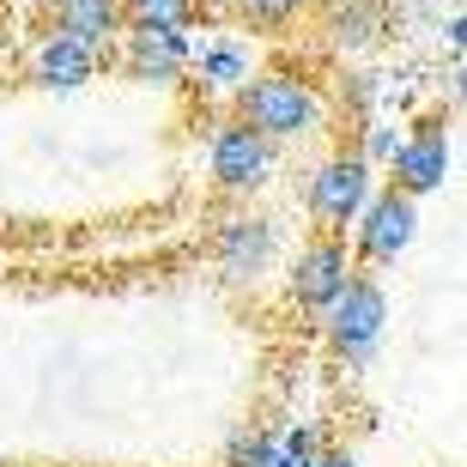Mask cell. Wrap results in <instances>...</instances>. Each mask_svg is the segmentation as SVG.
Listing matches in <instances>:
<instances>
[{"label":"cell","mask_w":467,"mask_h":467,"mask_svg":"<svg viewBox=\"0 0 467 467\" xmlns=\"http://www.w3.org/2000/svg\"><path fill=\"white\" fill-rule=\"evenodd\" d=\"M455 116H425L413 134H400V146L389 152V189L407 194V201H425V194H443L455 176Z\"/></svg>","instance_id":"8992f818"},{"label":"cell","mask_w":467,"mask_h":467,"mask_svg":"<svg viewBox=\"0 0 467 467\" xmlns=\"http://www.w3.org/2000/svg\"><path fill=\"white\" fill-rule=\"evenodd\" d=\"M352 274H358V267H352L347 237H322V231H310V237L297 243L292 267H285V304L322 322V310H328L334 297L347 292Z\"/></svg>","instance_id":"ba28073f"},{"label":"cell","mask_w":467,"mask_h":467,"mask_svg":"<svg viewBox=\"0 0 467 467\" xmlns=\"http://www.w3.org/2000/svg\"><path fill=\"white\" fill-rule=\"evenodd\" d=\"M347 237H352L347 249H352V267H358V274L389 267V261H400L407 249H413V237H419V207L407 201V194H395L389 182H382V189L364 201V213L352 219Z\"/></svg>","instance_id":"52a82bcc"},{"label":"cell","mask_w":467,"mask_h":467,"mask_svg":"<svg viewBox=\"0 0 467 467\" xmlns=\"http://www.w3.org/2000/svg\"><path fill=\"white\" fill-rule=\"evenodd\" d=\"M274 467H310V462H297V455H274Z\"/></svg>","instance_id":"d6986e66"},{"label":"cell","mask_w":467,"mask_h":467,"mask_svg":"<svg viewBox=\"0 0 467 467\" xmlns=\"http://www.w3.org/2000/svg\"><path fill=\"white\" fill-rule=\"evenodd\" d=\"M274 455H279V437L267 425H243L225 443V467H274Z\"/></svg>","instance_id":"9a60e30c"},{"label":"cell","mask_w":467,"mask_h":467,"mask_svg":"<svg viewBox=\"0 0 467 467\" xmlns=\"http://www.w3.org/2000/svg\"><path fill=\"white\" fill-rule=\"evenodd\" d=\"M316 450H322V431H310V425H292V431L279 437V455H297V462H316Z\"/></svg>","instance_id":"e0dca14e"},{"label":"cell","mask_w":467,"mask_h":467,"mask_svg":"<svg viewBox=\"0 0 467 467\" xmlns=\"http://www.w3.org/2000/svg\"><path fill=\"white\" fill-rule=\"evenodd\" d=\"M116 61L128 79L140 86H182L194 61L189 31H158V25H121L116 36Z\"/></svg>","instance_id":"9c48e42d"},{"label":"cell","mask_w":467,"mask_h":467,"mask_svg":"<svg viewBox=\"0 0 467 467\" xmlns=\"http://www.w3.org/2000/svg\"><path fill=\"white\" fill-rule=\"evenodd\" d=\"M310 467H358V455H352V450H340V443H322Z\"/></svg>","instance_id":"ac0fdd59"},{"label":"cell","mask_w":467,"mask_h":467,"mask_svg":"<svg viewBox=\"0 0 467 467\" xmlns=\"http://www.w3.org/2000/svg\"><path fill=\"white\" fill-rule=\"evenodd\" d=\"M370 194H377V171L358 158V146H334V152L310 171V182H304L310 231H322V237H347Z\"/></svg>","instance_id":"7a4b0ae2"},{"label":"cell","mask_w":467,"mask_h":467,"mask_svg":"<svg viewBox=\"0 0 467 467\" xmlns=\"http://www.w3.org/2000/svg\"><path fill=\"white\" fill-rule=\"evenodd\" d=\"M98 73H104V55L86 49V43H73V36L49 31L31 49V86L36 91H86Z\"/></svg>","instance_id":"30bf717a"},{"label":"cell","mask_w":467,"mask_h":467,"mask_svg":"<svg viewBox=\"0 0 467 467\" xmlns=\"http://www.w3.org/2000/svg\"><path fill=\"white\" fill-rule=\"evenodd\" d=\"M55 36H73V43L109 55L121 36V0H55Z\"/></svg>","instance_id":"4fadbf2b"},{"label":"cell","mask_w":467,"mask_h":467,"mask_svg":"<svg viewBox=\"0 0 467 467\" xmlns=\"http://www.w3.org/2000/svg\"><path fill=\"white\" fill-rule=\"evenodd\" d=\"M279 171V146L255 134V128H243L237 116H225L213 128L207 140V176H213V194H225V201H249L274 182Z\"/></svg>","instance_id":"277c9868"},{"label":"cell","mask_w":467,"mask_h":467,"mask_svg":"<svg viewBox=\"0 0 467 467\" xmlns=\"http://www.w3.org/2000/svg\"><path fill=\"white\" fill-rule=\"evenodd\" d=\"M207 13V0H121V25H158V31H189Z\"/></svg>","instance_id":"5bb4252c"},{"label":"cell","mask_w":467,"mask_h":467,"mask_svg":"<svg viewBox=\"0 0 467 467\" xmlns=\"http://www.w3.org/2000/svg\"><path fill=\"white\" fill-rule=\"evenodd\" d=\"M322 31L340 55H364L389 31V6L382 0H322Z\"/></svg>","instance_id":"8fae6325"},{"label":"cell","mask_w":467,"mask_h":467,"mask_svg":"<svg viewBox=\"0 0 467 467\" xmlns=\"http://www.w3.org/2000/svg\"><path fill=\"white\" fill-rule=\"evenodd\" d=\"M189 73H194V86L201 91H237L243 79H255V43L249 36H213V43H201L194 49V61H189Z\"/></svg>","instance_id":"7c38bea8"},{"label":"cell","mask_w":467,"mask_h":467,"mask_svg":"<svg viewBox=\"0 0 467 467\" xmlns=\"http://www.w3.org/2000/svg\"><path fill=\"white\" fill-rule=\"evenodd\" d=\"M231 116L243 121V128H255L267 146H304V140L328 134V98H322V86L316 79H304V73H285V67H255V79H243L237 91H231Z\"/></svg>","instance_id":"6da1fadb"},{"label":"cell","mask_w":467,"mask_h":467,"mask_svg":"<svg viewBox=\"0 0 467 467\" xmlns=\"http://www.w3.org/2000/svg\"><path fill=\"white\" fill-rule=\"evenodd\" d=\"M382 328H389V292H382L377 274H352L347 292L322 310V340H328V352L340 364H352V370L370 364Z\"/></svg>","instance_id":"3957f363"},{"label":"cell","mask_w":467,"mask_h":467,"mask_svg":"<svg viewBox=\"0 0 467 467\" xmlns=\"http://www.w3.org/2000/svg\"><path fill=\"white\" fill-rule=\"evenodd\" d=\"M207 255H213L225 285H237V292L249 285L255 292L261 279L279 267V225L267 213H225L207 237Z\"/></svg>","instance_id":"5b68a950"},{"label":"cell","mask_w":467,"mask_h":467,"mask_svg":"<svg viewBox=\"0 0 467 467\" xmlns=\"http://www.w3.org/2000/svg\"><path fill=\"white\" fill-rule=\"evenodd\" d=\"M231 13L243 25H261V31H279V25H292V18L310 13V0H231Z\"/></svg>","instance_id":"2e32d148"}]
</instances>
